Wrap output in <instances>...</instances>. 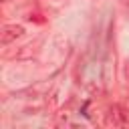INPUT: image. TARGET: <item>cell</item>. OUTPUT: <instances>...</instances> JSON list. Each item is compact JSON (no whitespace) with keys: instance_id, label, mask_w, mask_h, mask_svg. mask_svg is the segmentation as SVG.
Here are the masks:
<instances>
[{"instance_id":"1","label":"cell","mask_w":129,"mask_h":129,"mask_svg":"<svg viewBox=\"0 0 129 129\" xmlns=\"http://www.w3.org/2000/svg\"><path fill=\"white\" fill-rule=\"evenodd\" d=\"M22 34H24V26H20V24H6V26L2 28L0 42H2V44H10V42H14L16 38H20Z\"/></svg>"},{"instance_id":"2","label":"cell","mask_w":129,"mask_h":129,"mask_svg":"<svg viewBox=\"0 0 129 129\" xmlns=\"http://www.w3.org/2000/svg\"><path fill=\"white\" fill-rule=\"evenodd\" d=\"M125 121H127V117H125V113L121 111V107L119 105H113L111 109H109V113H107V125H125Z\"/></svg>"},{"instance_id":"3","label":"cell","mask_w":129,"mask_h":129,"mask_svg":"<svg viewBox=\"0 0 129 129\" xmlns=\"http://www.w3.org/2000/svg\"><path fill=\"white\" fill-rule=\"evenodd\" d=\"M123 73H125V77H127V81H129V60L125 62V69H123Z\"/></svg>"}]
</instances>
